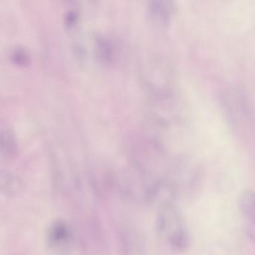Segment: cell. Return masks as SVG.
<instances>
[{"label": "cell", "mask_w": 255, "mask_h": 255, "mask_svg": "<svg viewBox=\"0 0 255 255\" xmlns=\"http://www.w3.org/2000/svg\"><path fill=\"white\" fill-rule=\"evenodd\" d=\"M2 154L5 159H12L16 153L17 148L11 131L8 129H2Z\"/></svg>", "instance_id": "5"}, {"label": "cell", "mask_w": 255, "mask_h": 255, "mask_svg": "<svg viewBox=\"0 0 255 255\" xmlns=\"http://www.w3.org/2000/svg\"></svg>", "instance_id": "8"}, {"label": "cell", "mask_w": 255, "mask_h": 255, "mask_svg": "<svg viewBox=\"0 0 255 255\" xmlns=\"http://www.w3.org/2000/svg\"><path fill=\"white\" fill-rule=\"evenodd\" d=\"M240 206L243 216L249 225V231L255 236V192L244 191L240 196Z\"/></svg>", "instance_id": "3"}, {"label": "cell", "mask_w": 255, "mask_h": 255, "mask_svg": "<svg viewBox=\"0 0 255 255\" xmlns=\"http://www.w3.org/2000/svg\"><path fill=\"white\" fill-rule=\"evenodd\" d=\"M71 226L62 219L54 221L47 231L46 239L48 247L52 250L60 251L71 246L73 241Z\"/></svg>", "instance_id": "2"}, {"label": "cell", "mask_w": 255, "mask_h": 255, "mask_svg": "<svg viewBox=\"0 0 255 255\" xmlns=\"http://www.w3.org/2000/svg\"><path fill=\"white\" fill-rule=\"evenodd\" d=\"M156 228L161 237L176 252H183L189 244V233L174 201L159 204Z\"/></svg>", "instance_id": "1"}, {"label": "cell", "mask_w": 255, "mask_h": 255, "mask_svg": "<svg viewBox=\"0 0 255 255\" xmlns=\"http://www.w3.org/2000/svg\"><path fill=\"white\" fill-rule=\"evenodd\" d=\"M14 60L17 61V64H25L27 62V55L23 50H16L14 53Z\"/></svg>", "instance_id": "7"}, {"label": "cell", "mask_w": 255, "mask_h": 255, "mask_svg": "<svg viewBox=\"0 0 255 255\" xmlns=\"http://www.w3.org/2000/svg\"><path fill=\"white\" fill-rule=\"evenodd\" d=\"M22 182L11 174H2L1 176V190L8 196H15L23 191Z\"/></svg>", "instance_id": "4"}, {"label": "cell", "mask_w": 255, "mask_h": 255, "mask_svg": "<svg viewBox=\"0 0 255 255\" xmlns=\"http://www.w3.org/2000/svg\"><path fill=\"white\" fill-rule=\"evenodd\" d=\"M152 13L159 20H168L174 11V6L170 2H153L151 5Z\"/></svg>", "instance_id": "6"}]
</instances>
